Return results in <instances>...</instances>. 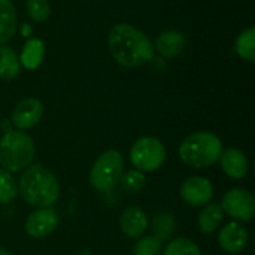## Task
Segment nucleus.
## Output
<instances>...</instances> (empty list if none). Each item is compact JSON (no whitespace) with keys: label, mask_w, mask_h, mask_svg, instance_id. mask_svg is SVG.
<instances>
[{"label":"nucleus","mask_w":255,"mask_h":255,"mask_svg":"<svg viewBox=\"0 0 255 255\" xmlns=\"http://www.w3.org/2000/svg\"><path fill=\"white\" fill-rule=\"evenodd\" d=\"M112 58L123 67H139L154 58V45L139 28L130 24H115L108 36Z\"/></svg>","instance_id":"1"},{"label":"nucleus","mask_w":255,"mask_h":255,"mask_svg":"<svg viewBox=\"0 0 255 255\" xmlns=\"http://www.w3.org/2000/svg\"><path fill=\"white\" fill-rule=\"evenodd\" d=\"M18 194L34 208H51L60 197V182L46 166L30 164L19 176Z\"/></svg>","instance_id":"2"},{"label":"nucleus","mask_w":255,"mask_h":255,"mask_svg":"<svg viewBox=\"0 0 255 255\" xmlns=\"http://www.w3.org/2000/svg\"><path fill=\"white\" fill-rule=\"evenodd\" d=\"M221 139L211 131H196L188 134L179 145V158L190 167L203 169L215 164L223 152Z\"/></svg>","instance_id":"3"},{"label":"nucleus","mask_w":255,"mask_h":255,"mask_svg":"<svg viewBox=\"0 0 255 255\" xmlns=\"http://www.w3.org/2000/svg\"><path fill=\"white\" fill-rule=\"evenodd\" d=\"M34 142L24 131L9 128L0 139V164L1 169L10 173L27 169L34 158Z\"/></svg>","instance_id":"4"},{"label":"nucleus","mask_w":255,"mask_h":255,"mask_svg":"<svg viewBox=\"0 0 255 255\" xmlns=\"http://www.w3.org/2000/svg\"><path fill=\"white\" fill-rule=\"evenodd\" d=\"M124 173V158L120 151L108 149L94 161L90 172V184L100 193L114 190Z\"/></svg>","instance_id":"5"},{"label":"nucleus","mask_w":255,"mask_h":255,"mask_svg":"<svg viewBox=\"0 0 255 255\" xmlns=\"http://www.w3.org/2000/svg\"><path fill=\"white\" fill-rule=\"evenodd\" d=\"M166 146L155 136H142L139 137L130 149V161L143 173L155 172L166 161Z\"/></svg>","instance_id":"6"},{"label":"nucleus","mask_w":255,"mask_h":255,"mask_svg":"<svg viewBox=\"0 0 255 255\" xmlns=\"http://www.w3.org/2000/svg\"><path fill=\"white\" fill-rule=\"evenodd\" d=\"M220 208L230 218L242 223H250L255 215L254 196L248 190L232 188L223 196Z\"/></svg>","instance_id":"7"},{"label":"nucleus","mask_w":255,"mask_h":255,"mask_svg":"<svg viewBox=\"0 0 255 255\" xmlns=\"http://www.w3.org/2000/svg\"><path fill=\"white\" fill-rule=\"evenodd\" d=\"M179 196L187 205L202 208L214 199V185L205 176H190L182 182Z\"/></svg>","instance_id":"8"},{"label":"nucleus","mask_w":255,"mask_h":255,"mask_svg":"<svg viewBox=\"0 0 255 255\" xmlns=\"http://www.w3.org/2000/svg\"><path fill=\"white\" fill-rule=\"evenodd\" d=\"M43 117V105L39 99L28 97L21 100L12 111L10 123L16 130L24 131L36 127Z\"/></svg>","instance_id":"9"},{"label":"nucleus","mask_w":255,"mask_h":255,"mask_svg":"<svg viewBox=\"0 0 255 255\" xmlns=\"http://www.w3.org/2000/svg\"><path fill=\"white\" fill-rule=\"evenodd\" d=\"M58 226V214L52 208H39L33 211L24 224V230L34 239H42L55 232Z\"/></svg>","instance_id":"10"},{"label":"nucleus","mask_w":255,"mask_h":255,"mask_svg":"<svg viewBox=\"0 0 255 255\" xmlns=\"http://www.w3.org/2000/svg\"><path fill=\"white\" fill-rule=\"evenodd\" d=\"M248 230L238 221L226 224L218 233V244L223 251L229 254H239L248 245Z\"/></svg>","instance_id":"11"},{"label":"nucleus","mask_w":255,"mask_h":255,"mask_svg":"<svg viewBox=\"0 0 255 255\" xmlns=\"http://www.w3.org/2000/svg\"><path fill=\"white\" fill-rule=\"evenodd\" d=\"M120 229L130 239L140 238L148 229V215L139 206H128L120 217Z\"/></svg>","instance_id":"12"},{"label":"nucleus","mask_w":255,"mask_h":255,"mask_svg":"<svg viewBox=\"0 0 255 255\" xmlns=\"http://www.w3.org/2000/svg\"><path fill=\"white\" fill-rule=\"evenodd\" d=\"M220 164L223 172L232 179H244L248 175L250 163L247 155L238 148H229L221 152Z\"/></svg>","instance_id":"13"},{"label":"nucleus","mask_w":255,"mask_h":255,"mask_svg":"<svg viewBox=\"0 0 255 255\" xmlns=\"http://www.w3.org/2000/svg\"><path fill=\"white\" fill-rule=\"evenodd\" d=\"M185 45L187 39L179 30H166L157 36L154 49L164 58H175L185 49Z\"/></svg>","instance_id":"14"},{"label":"nucleus","mask_w":255,"mask_h":255,"mask_svg":"<svg viewBox=\"0 0 255 255\" xmlns=\"http://www.w3.org/2000/svg\"><path fill=\"white\" fill-rule=\"evenodd\" d=\"M43 57H45V43H43V40H40L37 37L27 39V42L22 46L21 54L18 55L19 64L28 70L37 69L42 64Z\"/></svg>","instance_id":"15"},{"label":"nucleus","mask_w":255,"mask_h":255,"mask_svg":"<svg viewBox=\"0 0 255 255\" xmlns=\"http://www.w3.org/2000/svg\"><path fill=\"white\" fill-rule=\"evenodd\" d=\"M223 211L220 205L215 203H208L203 206V209L199 212L197 217V227L203 235H212L217 232L223 223Z\"/></svg>","instance_id":"16"},{"label":"nucleus","mask_w":255,"mask_h":255,"mask_svg":"<svg viewBox=\"0 0 255 255\" xmlns=\"http://www.w3.org/2000/svg\"><path fill=\"white\" fill-rule=\"evenodd\" d=\"M16 31V12L10 0H0V45H4Z\"/></svg>","instance_id":"17"},{"label":"nucleus","mask_w":255,"mask_h":255,"mask_svg":"<svg viewBox=\"0 0 255 255\" xmlns=\"http://www.w3.org/2000/svg\"><path fill=\"white\" fill-rule=\"evenodd\" d=\"M19 58L18 54L6 45H0V79L12 81L19 75Z\"/></svg>","instance_id":"18"},{"label":"nucleus","mask_w":255,"mask_h":255,"mask_svg":"<svg viewBox=\"0 0 255 255\" xmlns=\"http://www.w3.org/2000/svg\"><path fill=\"white\" fill-rule=\"evenodd\" d=\"M235 51L236 54L248 61V63H254L255 61V28L254 27H248L244 31L239 33V36L236 37L235 42Z\"/></svg>","instance_id":"19"},{"label":"nucleus","mask_w":255,"mask_h":255,"mask_svg":"<svg viewBox=\"0 0 255 255\" xmlns=\"http://www.w3.org/2000/svg\"><path fill=\"white\" fill-rule=\"evenodd\" d=\"M163 255H202L199 245L188 238H176L167 244Z\"/></svg>","instance_id":"20"},{"label":"nucleus","mask_w":255,"mask_h":255,"mask_svg":"<svg viewBox=\"0 0 255 255\" xmlns=\"http://www.w3.org/2000/svg\"><path fill=\"white\" fill-rule=\"evenodd\" d=\"M18 196V184L10 172L0 167V205L13 202Z\"/></svg>","instance_id":"21"},{"label":"nucleus","mask_w":255,"mask_h":255,"mask_svg":"<svg viewBox=\"0 0 255 255\" xmlns=\"http://www.w3.org/2000/svg\"><path fill=\"white\" fill-rule=\"evenodd\" d=\"M163 241L157 235L140 236L133 248V255H158L161 251Z\"/></svg>","instance_id":"22"},{"label":"nucleus","mask_w":255,"mask_h":255,"mask_svg":"<svg viewBox=\"0 0 255 255\" xmlns=\"http://www.w3.org/2000/svg\"><path fill=\"white\" fill-rule=\"evenodd\" d=\"M25 12L34 22H45L51 15V4L48 0H27Z\"/></svg>","instance_id":"23"},{"label":"nucleus","mask_w":255,"mask_h":255,"mask_svg":"<svg viewBox=\"0 0 255 255\" xmlns=\"http://www.w3.org/2000/svg\"><path fill=\"white\" fill-rule=\"evenodd\" d=\"M145 184H146V175L136 169L128 170V172L123 173V176H121L123 190H126L127 193H131V194L142 191Z\"/></svg>","instance_id":"24"},{"label":"nucleus","mask_w":255,"mask_h":255,"mask_svg":"<svg viewBox=\"0 0 255 255\" xmlns=\"http://www.w3.org/2000/svg\"><path fill=\"white\" fill-rule=\"evenodd\" d=\"M154 230L157 233V236L163 241L164 238H167L170 233H173L175 230V221L173 217L169 214H160L155 217L154 221Z\"/></svg>","instance_id":"25"},{"label":"nucleus","mask_w":255,"mask_h":255,"mask_svg":"<svg viewBox=\"0 0 255 255\" xmlns=\"http://www.w3.org/2000/svg\"><path fill=\"white\" fill-rule=\"evenodd\" d=\"M21 34H22L24 37L30 39V36H31V25H30L28 22L21 24Z\"/></svg>","instance_id":"26"},{"label":"nucleus","mask_w":255,"mask_h":255,"mask_svg":"<svg viewBox=\"0 0 255 255\" xmlns=\"http://www.w3.org/2000/svg\"><path fill=\"white\" fill-rule=\"evenodd\" d=\"M0 255H12V254H10L7 250H4V248H1V247H0Z\"/></svg>","instance_id":"27"},{"label":"nucleus","mask_w":255,"mask_h":255,"mask_svg":"<svg viewBox=\"0 0 255 255\" xmlns=\"http://www.w3.org/2000/svg\"><path fill=\"white\" fill-rule=\"evenodd\" d=\"M76 255H90V253L88 251H82V253H78Z\"/></svg>","instance_id":"28"}]
</instances>
